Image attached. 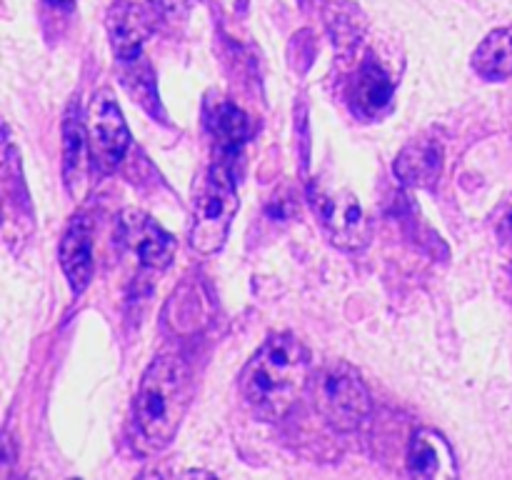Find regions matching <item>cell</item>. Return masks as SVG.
I'll list each match as a JSON object with an SVG mask.
<instances>
[{
	"label": "cell",
	"mask_w": 512,
	"mask_h": 480,
	"mask_svg": "<svg viewBox=\"0 0 512 480\" xmlns=\"http://www.w3.org/2000/svg\"><path fill=\"white\" fill-rule=\"evenodd\" d=\"M310 373V353L293 335H270L240 375L245 405L260 420L278 423L293 410Z\"/></svg>",
	"instance_id": "cell-1"
},
{
	"label": "cell",
	"mask_w": 512,
	"mask_h": 480,
	"mask_svg": "<svg viewBox=\"0 0 512 480\" xmlns=\"http://www.w3.org/2000/svg\"><path fill=\"white\" fill-rule=\"evenodd\" d=\"M190 395V368L178 353H163L148 365L135 398V418L150 445L163 448L175 438L188 413Z\"/></svg>",
	"instance_id": "cell-2"
},
{
	"label": "cell",
	"mask_w": 512,
	"mask_h": 480,
	"mask_svg": "<svg viewBox=\"0 0 512 480\" xmlns=\"http://www.w3.org/2000/svg\"><path fill=\"white\" fill-rule=\"evenodd\" d=\"M238 208L240 200L230 163L228 160H215L193 205V225H190L193 250H198L200 255L218 253L228 238L230 223H233Z\"/></svg>",
	"instance_id": "cell-3"
},
{
	"label": "cell",
	"mask_w": 512,
	"mask_h": 480,
	"mask_svg": "<svg viewBox=\"0 0 512 480\" xmlns=\"http://www.w3.org/2000/svg\"><path fill=\"white\" fill-rule=\"evenodd\" d=\"M315 408L335 430L353 433L368 420L373 400L358 370L345 360H333L315 378Z\"/></svg>",
	"instance_id": "cell-4"
},
{
	"label": "cell",
	"mask_w": 512,
	"mask_h": 480,
	"mask_svg": "<svg viewBox=\"0 0 512 480\" xmlns=\"http://www.w3.org/2000/svg\"><path fill=\"white\" fill-rule=\"evenodd\" d=\"M310 203L323 230L338 248L358 250L370 240L368 213L350 190H335L315 180L310 188Z\"/></svg>",
	"instance_id": "cell-5"
},
{
	"label": "cell",
	"mask_w": 512,
	"mask_h": 480,
	"mask_svg": "<svg viewBox=\"0 0 512 480\" xmlns=\"http://www.w3.org/2000/svg\"><path fill=\"white\" fill-rule=\"evenodd\" d=\"M88 140L90 158L100 173H113L125 158L130 145V130L125 125L123 113L118 108V100L110 90H100L90 100L88 108Z\"/></svg>",
	"instance_id": "cell-6"
},
{
	"label": "cell",
	"mask_w": 512,
	"mask_h": 480,
	"mask_svg": "<svg viewBox=\"0 0 512 480\" xmlns=\"http://www.w3.org/2000/svg\"><path fill=\"white\" fill-rule=\"evenodd\" d=\"M120 235L125 243L138 253L150 268H168L175 258V238L165 228H160L148 213L138 208H128L118 218Z\"/></svg>",
	"instance_id": "cell-7"
},
{
	"label": "cell",
	"mask_w": 512,
	"mask_h": 480,
	"mask_svg": "<svg viewBox=\"0 0 512 480\" xmlns=\"http://www.w3.org/2000/svg\"><path fill=\"white\" fill-rule=\"evenodd\" d=\"M153 23L150 15L145 13L140 5L128 3V0H118L113 8L108 10V33L110 43L118 58L135 60L140 55V48L148 40Z\"/></svg>",
	"instance_id": "cell-8"
},
{
	"label": "cell",
	"mask_w": 512,
	"mask_h": 480,
	"mask_svg": "<svg viewBox=\"0 0 512 480\" xmlns=\"http://www.w3.org/2000/svg\"><path fill=\"white\" fill-rule=\"evenodd\" d=\"M408 470L418 478H453L455 470V455L450 450L448 440L438 433V430L423 428L413 435L408 448Z\"/></svg>",
	"instance_id": "cell-9"
},
{
	"label": "cell",
	"mask_w": 512,
	"mask_h": 480,
	"mask_svg": "<svg viewBox=\"0 0 512 480\" xmlns=\"http://www.w3.org/2000/svg\"><path fill=\"white\" fill-rule=\"evenodd\" d=\"M395 175L415 188H433L443 175V145L433 138L410 140L395 160Z\"/></svg>",
	"instance_id": "cell-10"
},
{
	"label": "cell",
	"mask_w": 512,
	"mask_h": 480,
	"mask_svg": "<svg viewBox=\"0 0 512 480\" xmlns=\"http://www.w3.org/2000/svg\"><path fill=\"white\" fill-rule=\"evenodd\" d=\"M60 268L73 293H83L93 275V233L85 218H78L60 240Z\"/></svg>",
	"instance_id": "cell-11"
},
{
	"label": "cell",
	"mask_w": 512,
	"mask_h": 480,
	"mask_svg": "<svg viewBox=\"0 0 512 480\" xmlns=\"http://www.w3.org/2000/svg\"><path fill=\"white\" fill-rule=\"evenodd\" d=\"M88 150V125H83L73 103L68 108V113H65L63 123V173L68 193L73 198H80L85 190V183H88Z\"/></svg>",
	"instance_id": "cell-12"
},
{
	"label": "cell",
	"mask_w": 512,
	"mask_h": 480,
	"mask_svg": "<svg viewBox=\"0 0 512 480\" xmlns=\"http://www.w3.org/2000/svg\"><path fill=\"white\" fill-rule=\"evenodd\" d=\"M473 70L485 80H505L512 75V25L498 28L473 53Z\"/></svg>",
	"instance_id": "cell-13"
},
{
	"label": "cell",
	"mask_w": 512,
	"mask_h": 480,
	"mask_svg": "<svg viewBox=\"0 0 512 480\" xmlns=\"http://www.w3.org/2000/svg\"><path fill=\"white\" fill-rule=\"evenodd\" d=\"M208 125L213 130L215 145L220 150L218 160H228L230 163V155L238 153L240 145L248 138V120H245L243 110L235 108L228 100H220L218 105L210 108Z\"/></svg>",
	"instance_id": "cell-14"
},
{
	"label": "cell",
	"mask_w": 512,
	"mask_h": 480,
	"mask_svg": "<svg viewBox=\"0 0 512 480\" xmlns=\"http://www.w3.org/2000/svg\"><path fill=\"white\" fill-rule=\"evenodd\" d=\"M390 98H393V83L385 75V70L380 65H375L373 60L360 68L358 78L353 83V100L358 105V110L368 118L378 115L380 110L388 108Z\"/></svg>",
	"instance_id": "cell-15"
},
{
	"label": "cell",
	"mask_w": 512,
	"mask_h": 480,
	"mask_svg": "<svg viewBox=\"0 0 512 480\" xmlns=\"http://www.w3.org/2000/svg\"><path fill=\"white\" fill-rule=\"evenodd\" d=\"M48 3H53V5H70V0H48Z\"/></svg>",
	"instance_id": "cell-16"
},
{
	"label": "cell",
	"mask_w": 512,
	"mask_h": 480,
	"mask_svg": "<svg viewBox=\"0 0 512 480\" xmlns=\"http://www.w3.org/2000/svg\"><path fill=\"white\" fill-rule=\"evenodd\" d=\"M508 230H510V235H512V213L508 215Z\"/></svg>",
	"instance_id": "cell-17"
},
{
	"label": "cell",
	"mask_w": 512,
	"mask_h": 480,
	"mask_svg": "<svg viewBox=\"0 0 512 480\" xmlns=\"http://www.w3.org/2000/svg\"><path fill=\"white\" fill-rule=\"evenodd\" d=\"M155 3H163V5H170V3H173V0H155Z\"/></svg>",
	"instance_id": "cell-18"
}]
</instances>
